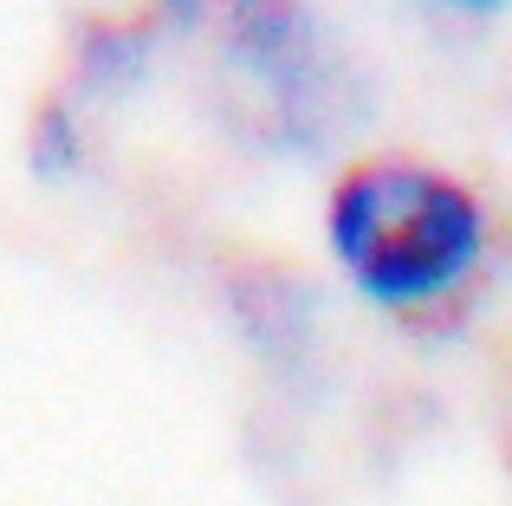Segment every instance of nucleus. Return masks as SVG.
Instances as JSON below:
<instances>
[{"mask_svg":"<svg viewBox=\"0 0 512 506\" xmlns=\"http://www.w3.org/2000/svg\"><path fill=\"white\" fill-rule=\"evenodd\" d=\"M325 253L396 325L461 318L500 266V208L435 156H363L325 195Z\"/></svg>","mask_w":512,"mask_h":506,"instance_id":"1","label":"nucleus"},{"mask_svg":"<svg viewBox=\"0 0 512 506\" xmlns=\"http://www.w3.org/2000/svg\"><path fill=\"white\" fill-rule=\"evenodd\" d=\"M428 7L448 13V20H474V26H487V20H506L512 0H428Z\"/></svg>","mask_w":512,"mask_h":506,"instance_id":"2","label":"nucleus"}]
</instances>
